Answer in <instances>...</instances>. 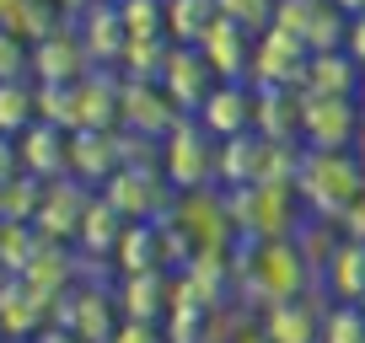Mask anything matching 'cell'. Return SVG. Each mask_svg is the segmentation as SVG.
<instances>
[{"label":"cell","instance_id":"12","mask_svg":"<svg viewBox=\"0 0 365 343\" xmlns=\"http://www.w3.org/2000/svg\"><path fill=\"white\" fill-rule=\"evenodd\" d=\"M156 80H161V92L172 97L178 113H199V102H205L210 86H215V70L205 65V54H199L194 43H172Z\"/></svg>","mask_w":365,"mask_h":343},{"label":"cell","instance_id":"29","mask_svg":"<svg viewBox=\"0 0 365 343\" xmlns=\"http://www.w3.org/2000/svg\"><path fill=\"white\" fill-rule=\"evenodd\" d=\"M38 124V80H0V134H22Z\"/></svg>","mask_w":365,"mask_h":343},{"label":"cell","instance_id":"1","mask_svg":"<svg viewBox=\"0 0 365 343\" xmlns=\"http://www.w3.org/2000/svg\"><path fill=\"white\" fill-rule=\"evenodd\" d=\"M226 194L231 231L247 241H290L307 220L301 194L290 183H247V188H220Z\"/></svg>","mask_w":365,"mask_h":343},{"label":"cell","instance_id":"33","mask_svg":"<svg viewBox=\"0 0 365 343\" xmlns=\"http://www.w3.org/2000/svg\"><path fill=\"white\" fill-rule=\"evenodd\" d=\"M167 38H135V43H124V54H118V75L124 80H156L161 65H167Z\"/></svg>","mask_w":365,"mask_h":343},{"label":"cell","instance_id":"19","mask_svg":"<svg viewBox=\"0 0 365 343\" xmlns=\"http://www.w3.org/2000/svg\"><path fill=\"white\" fill-rule=\"evenodd\" d=\"M194 48L205 54V65L215 70V80H247V70H252V33L247 27L215 16V27H210Z\"/></svg>","mask_w":365,"mask_h":343},{"label":"cell","instance_id":"4","mask_svg":"<svg viewBox=\"0 0 365 343\" xmlns=\"http://www.w3.org/2000/svg\"><path fill=\"white\" fill-rule=\"evenodd\" d=\"M97 194H103L124 220H167L172 204H178V188L167 183L161 167H118Z\"/></svg>","mask_w":365,"mask_h":343},{"label":"cell","instance_id":"36","mask_svg":"<svg viewBox=\"0 0 365 343\" xmlns=\"http://www.w3.org/2000/svg\"><path fill=\"white\" fill-rule=\"evenodd\" d=\"M38 199H43V183L27 177V172L11 177V183H0V220H22V226H33Z\"/></svg>","mask_w":365,"mask_h":343},{"label":"cell","instance_id":"43","mask_svg":"<svg viewBox=\"0 0 365 343\" xmlns=\"http://www.w3.org/2000/svg\"><path fill=\"white\" fill-rule=\"evenodd\" d=\"M215 11L226 16V22H237V27H247L252 38L263 33V27L274 22V0H215Z\"/></svg>","mask_w":365,"mask_h":343},{"label":"cell","instance_id":"48","mask_svg":"<svg viewBox=\"0 0 365 343\" xmlns=\"http://www.w3.org/2000/svg\"><path fill=\"white\" fill-rule=\"evenodd\" d=\"M22 177V150H16V134H0V183Z\"/></svg>","mask_w":365,"mask_h":343},{"label":"cell","instance_id":"3","mask_svg":"<svg viewBox=\"0 0 365 343\" xmlns=\"http://www.w3.org/2000/svg\"><path fill=\"white\" fill-rule=\"evenodd\" d=\"M161 172L178 194L188 188H215V134L194 113H182L161 139Z\"/></svg>","mask_w":365,"mask_h":343},{"label":"cell","instance_id":"46","mask_svg":"<svg viewBox=\"0 0 365 343\" xmlns=\"http://www.w3.org/2000/svg\"><path fill=\"white\" fill-rule=\"evenodd\" d=\"M108 343H161V322H118Z\"/></svg>","mask_w":365,"mask_h":343},{"label":"cell","instance_id":"28","mask_svg":"<svg viewBox=\"0 0 365 343\" xmlns=\"http://www.w3.org/2000/svg\"><path fill=\"white\" fill-rule=\"evenodd\" d=\"M145 268H161V231L156 220H129L113 247V274H145Z\"/></svg>","mask_w":365,"mask_h":343},{"label":"cell","instance_id":"22","mask_svg":"<svg viewBox=\"0 0 365 343\" xmlns=\"http://www.w3.org/2000/svg\"><path fill=\"white\" fill-rule=\"evenodd\" d=\"M118 102H124V75L118 70H86L76 80L81 129H118Z\"/></svg>","mask_w":365,"mask_h":343},{"label":"cell","instance_id":"13","mask_svg":"<svg viewBox=\"0 0 365 343\" xmlns=\"http://www.w3.org/2000/svg\"><path fill=\"white\" fill-rule=\"evenodd\" d=\"M178 107L161 92V80H124V102H118V129L145 139H167V129L178 124Z\"/></svg>","mask_w":365,"mask_h":343},{"label":"cell","instance_id":"7","mask_svg":"<svg viewBox=\"0 0 365 343\" xmlns=\"http://www.w3.org/2000/svg\"><path fill=\"white\" fill-rule=\"evenodd\" d=\"M360 129L354 97H301V145L307 150H349Z\"/></svg>","mask_w":365,"mask_h":343},{"label":"cell","instance_id":"23","mask_svg":"<svg viewBox=\"0 0 365 343\" xmlns=\"http://www.w3.org/2000/svg\"><path fill=\"white\" fill-rule=\"evenodd\" d=\"M0 327H6L11 343H33L48 327V306L16 274H0Z\"/></svg>","mask_w":365,"mask_h":343},{"label":"cell","instance_id":"20","mask_svg":"<svg viewBox=\"0 0 365 343\" xmlns=\"http://www.w3.org/2000/svg\"><path fill=\"white\" fill-rule=\"evenodd\" d=\"M16 150H22V172H27V177H38V183L70 177V129L33 124V129L16 134Z\"/></svg>","mask_w":365,"mask_h":343},{"label":"cell","instance_id":"2","mask_svg":"<svg viewBox=\"0 0 365 343\" xmlns=\"http://www.w3.org/2000/svg\"><path fill=\"white\" fill-rule=\"evenodd\" d=\"M360 188H365V167L349 150H307L296 194H301V209H307L312 220H333V226H339L344 209L360 199Z\"/></svg>","mask_w":365,"mask_h":343},{"label":"cell","instance_id":"5","mask_svg":"<svg viewBox=\"0 0 365 343\" xmlns=\"http://www.w3.org/2000/svg\"><path fill=\"white\" fill-rule=\"evenodd\" d=\"M237 247H242V258H247V268L269 285L274 300H296V295H307V290L322 285V279L307 268L296 236L290 241H247V236H237Z\"/></svg>","mask_w":365,"mask_h":343},{"label":"cell","instance_id":"37","mask_svg":"<svg viewBox=\"0 0 365 343\" xmlns=\"http://www.w3.org/2000/svg\"><path fill=\"white\" fill-rule=\"evenodd\" d=\"M317 343H365V306H349V300H333L322 311V332Z\"/></svg>","mask_w":365,"mask_h":343},{"label":"cell","instance_id":"18","mask_svg":"<svg viewBox=\"0 0 365 343\" xmlns=\"http://www.w3.org/2000/svg\"><path fill=\"white\" fill-rule=\"evenodd\" d=\"M167 295H172V274L167 268H145V274H118L113 279V300L124 322H161L167 317Z\"/></svg>","mask_w":365,"mask_h":343},{"label":"cell","instance_id":"38","mask_svg":"<svg viewBox=\"0 0 365 343\" xmlns=\"http://www.w3.org/2000/svg\"><path fill=\"white\" fill-rule=\"evenodd\" d=\"M38 252V231L22 220H0V274H22L27 258Z\"/></svg>","mask_w":365,"mask_h":343},{"label":"cell","instance_id":"39","mask_svg":"<svg viewBox=\"0 0 365 343\" xmlns=\"http://www.w3.org/2000/svg\"><path fill=\"white\" fill-rule=\"evenodd\" d=\"M344 33H349V16H344L339 6H333V0H322L301 43H307L312 54H328V48H344Z\"/></svg>","mask_w":365,"mask_h":343},{"label":"cell","instance_id":"16","mask_svg":"<svg viewBox=\"0 0 365 343\" xmlns=\"http://www.w3.org/2000/svg\"><path fill=\"white\" fill-rule=\"evenodd\" d=\"M194 118H199L215 139L247 134V129H252V86H247V80H215Z\"/></svg>","mask_w":365,"mask_h":343},{"label":"cell","instance_id":"42","mask_svg":"<svg viewBox=\"0 0 365 343\" xmlns=\"http://www.w3.org/2000/svg\"><path fill=\"white\" fill-rule=\"evenodd\" d=\"M156 231H161V268H167V274H182V268H188V258H194V236H188V231L178 226V220H156Z\"/></svg>","mask_w":365,"mask_h":343},{"label":"cell","instance_id":"34","mask_svg":"<svg viewBox=\"0 0 365 343\" xmlns=\"http://www.w3.org/2000/svg\"><path fill=\"white\" fill-rule=\"evenodd\" d=\"M301 161H307V145H301V139H263V172H258V183H290V188H296Z\"/></svg>","mask_w":365,"mask_h":343},{"label":"cell","instance_id":"15","mask_svg":"<svg viewBox=\"0 0 365 343\" xmlns=\"http://www.w3.org/2000/svg\"><path fill=\"white\" fill-rule=\"evenodd\" d=\"M118 167H124V156H118V129H70V177H81V183L97 194Z\"/></svg>","mask_w":365,"mask_h":343},{"label":"cell","instance_id":"51","mask_svg":"<svg viewBox=\"0 0 365 343\" xmlns=\"http://www.w3.org/2000/svg\"><path fill=\"white\" fill-rule=\"evenodd\" d=\"M54 6H59V11H65V16H70V22H76V16L86 11V6H97V0H54Z\"/></svg>","mask_w":365,"mask_h":343},{"label":"cell","instance_id":"40","mask_svg":"<svg viewBox=\"0 0 365 343\" xmlns=\"http://www.w3.org/2000/svg\"><path fill=\"white\" fill-rule=\"evenodd\" d=\"M161 343H210V311L167 306V317H161Z\"/></svg>","mask_w":365,"mask_h":343},{"label":"cell","instance_id":"50","mask_svg":"<svg viewBox=\"0 0 365 343\" xmlns=\"http://www.w3.org/2000/svg\"><path fill=\"white\" fill-rule=\"evenodd\" d=\"M33 343H81V338H76V332H70V327H59V322H48V327L38 332Z\"/></svg>","mask_w":365,"mask_h":343},{"label":"cell","instance_id":"24","mask_svg":"<svg viewBox=\"0 0 365 343\" xmlns=\"http://www.w3.org/2000/svg\"><path fill=\"white\" fill-rule=\"evenodd\" d=\"M360 86V65H354L344 48H328V54H312L307 70H301V97H354Z\"/></svg>","mask_w":365,"mask_h":343},{"label":"cell","instance_id":"17","mask_svg":"<svg viewBox=\"0 0 365 343\" xmlns=\"http://www.w3.org/2000/svg\"><path fill=\"white\" fill-rule=\"evenodd\" d=\"M76 33H81V48L97 70H118V54H124V16H118L113 0H97L76 16Z\"/></svg>","mask_w":365,"mask_h":343},{"label":"cell","instance_id":"14","mask_svg":"<svg viewBox=\"0 0 365 343\" xmlns=\"http://www.w3.org/2000/svg\"><path fill=\"white\" fill-rule=\"evenodd\" d=\"M86 70H97L81 48V33L76 22H65L59 33H48L43 43H33V80L38 86H76Z\"/></svg>","mask_w":365,"mask_h":343},{"label":"cell","instance_id":"27","mask_svg":"<svg viewBox=\"0 0 365 343\" xmlns=\"http://www.w3.org/2000/svg\"><path fill=\"white\" fill-rule=\"evenodd\" d=\"M322 290H328V300H349V306H360L365 300V241H339V252L328 258V268H322Z\"/></svg>","mask_w":365,"mask_h":343},{"label":"cell","instance_id":"45","mask_svg":"<svg viewBox=\"0 0 365 343\" xmlns=\"http://www.w3.org/2000/svg\"><path fill=\"white\" fill-rule=\"evenodd\" d=\"M317 6H322V0H274V22L269 27H279V33H290V38H307Z\"/></svg>","mask_w":365,"mask_h":343},{"label":"cell","instance_id":"32","mask_svg":"<svg viewBox=\"0 0 365 343\" xmlns=\"http://www.w3.org/2000/svg\"><path fill=\"white\" fill-rule=\"evenodd\" d=\"M339 226H333V220H301V231H296V247H301V258H307V268H312V274H317L322 279V268H328V258H333V252H339Z\"/></svg>","mask_w":365,"mask_h":343},{"label":"cell","instance_id":"30","mask_svg":"<svg viewBox=\"0 0 365 343\" xmlns=\"http://www.w3.org/2000/svg\"><path fill=\"white\" fill-rule=\"evenodd\" d=\"M65 22H70V16L59 11L54 0H16L11 16H6V27H11L22 43H43V38H48V33H59Z\"/></svg>","mask_w":365,"mask_h":343},{"label":"cell","instance_id":"55","mask_svg":"<svg viewBox=\"0 0 365 343\" xmlns=\"http://www.w3.org/2000/svg\"><path fill=\"white\" fill-rule=\"evenodd\" d=\"M354 107L365 113V70H360V86H354Z\"/></svg>","mask_w":365,"mask_h":343},{"label":"cell","instance_id":"10","mask_svg":"<svg viewBox=\"0 0 365 343\" xmlns=\"http://www.w3.org/2000/svg\"><path fill=\"white\" fill-rule=\"evenodd\" d=\"M172 220L194 236V247H231V241H237L231 215H226V194H220V188H188V194H178Z\"/></svg>","mask_w":365,"mask_h":343},{"label":"cell","instance_id":"41","mask_svg":"<svg viewBox=\"0 0 365 343\" xmlns=\"http://www.w3.org/2000/svg\"><path fill=\"white\" fill-rule=\"evenodd\" d=\"M38 124H54V129H81L76 86H38Z\"/></svg>","mask_w":365,"mask_h":343},{"label":"cell","instance_id":"59","mask_svg":"<svg viewBox=\"0 0 365 343\" xmlns=\"http://www.w3.org/2000/svg\"><path fill=\"white\" fill-rule=\"evenodd\" d=\"M6 343H11V338H6Z\"/></svg>","mask_w":365,"mask_h":343},{"label":"cell","instance_id":"58","mask_svg":"<svg viewBox=\"0 0 365 343\" xmlns=\"http://www.w3.org/2000/svg\"><path fill=\"white\" fill-rule=\"evenodd\" d=\"M360 306H365V300H360Z\"/></svg>","mask_w":365,"mask_h":343},{"label":"cell","instance_id":"53","mask_svg":"<svg viewBox=\"0 0 365 343\" xmlns=\"http://www.w3.org/2000/svg\"><path fill=\"white\" fill-rule=\"evenodd\" d=\"M333 6H339L344 16H365V0H333Z\"/></svg>","mask_w":365,"mask_h":343},{"label":"cell","instance_id":"44","mask_svg":"<svg viewBox=\"0 0 365 343\" xmlns=\"http://www.w3.org/2000/svg\"><path fill=\"white\" fill-rule=\"evenodd\" d=\"M33 75V43L11 33V27H0V80H22Z\"/></svg>","mask_w":365,"mask_h":343},{"label":"cell","instance_id":"26","mask_svg":"<svg viewBox=\"0 0 365 343\" xmlns=\"http://www.w3.org/2000/svg\"><path fill=\"white\" fill-rule=\"evenodd\" d=\"M124 226H129V220L118 215L103 194H91V209H86V220H81V231H76V252H81V258H103V263H113V247H118V236H124Z\"/></svg>","mask_w":365,"mask_h":343},{"label":"cell","instance_id":"35","mask_svg":"<svg viewBox=\"0 0 365 343\" xmlns=\"http://www.w3.org/2000/svg\"><path fill=\"white\" fill-rule=\"evenodd\" d=\"M124 38H167V0H118Z\"/></svg>","mask_w":365,"mask_h":343},{"label":"cell","instance_id":"21","mask_svg":"<svg viewBox=\"0 0 365 343\" xmlns=\"http://www.w3.org/2000/svg\"><path fill=\"white\" fill-rule=\"evenodd\" d=\"M252 134L301 139V92L296 86H252Z\"/></svg>","mask_w":365,"mask_h":343},{"label":"cell","instance_id":"54","mask_svg":"<svg viewBox=\"0 0 365 343\" xmlns=\"http://www.w3.org/2000/svg\"><path fill=\"white\" fill-rule=\"evenodd\" d=\"M237 343H269V338H263V327H258V322H252V327H247V332H242V338H237Z\"/></svg>","mask_w":365,"mask_h":343},{"label":"cell","instance_id":"6","mask_svg":"<svg viewBox=\"0 0 365 343\" xmlns=\"http://www.w3.org/2000/svg\"><path fill=\"white\" fill-rule=\"evenodd\" d=\"M59 327H70L81 343H108L113 338V327L124 317H118V300H113V285H97V279H81L76 290H70L65 300H59L54 311Z\"/></svg>","mask_w":365,"mask_h":343},{"label":"cell","instance_id":"52","mask_svg":"<svg viewBox=\"0 0 365 343\" xmlns=\"http://www.w3.org/2000/svg\"><path fill=\"white\" fill-rule=\"evenodd\" d=\"M349 156L365 167V113H360V129H354V145H349Z\"/></svg>","mask_w":365,"mask_h":343},{"label":"cell","instance_id":"49","mask_svg":"<svg viewBox=\"0 0 365 343\" xmlns=\"http://www.w3.org/2000/svg\"><path fill=\"white\" fill-rule=\"evenodd\" d=\"M344 54L365 70V16H349V33H344Z\"/></svg>","mask_w":365,"mask_h":343},{"label":"cell","instance_id":"11","mask_svg":"<svg viewBox=\"0 0 365 343\" xmlns=\"http://www.w3.org/2000/svg\"><path fill=\"white\" fill-rule=\"evenodd\" d=\"M328 306H333L328 290L317 285V290H307V295H296V300H274V306L258 317V327H263L269 343H317L322 311Z\"/></svg>","mask_w":365,"mask_h":343},{"label":"cell","instance_id":"57","mask_svg":"<svg viewBox=\"0 0 365 343\" xmlns=\"http://www.w3.org/2000/svg\"><path fill=\"white\" fill-rule=\"evenodd\" d=\"M0 343H6V327H0Z\"/></svg>","mask_w":365,"mask_h":343},{"label":"cell","instance_id":"47","mask_svg":"<svg viewBox=\"0 0 365 343\" xmlns=\"http://www.w3.org/2000/svg\"><path fill=\"white\" fill-rule=\"evenodd\" d=\"M339 236H349V241H365V188H360V199H354V204L344 209V220H339Z\"/></svg>","mask_w":365,"mask_h":343},{"label":"cell","instance_id":"56","mask_svg":"<svg viewBox=\"0 0 365 343\" xmlns=\"http://www.w3.org/2000/svg\"><path fill=\"white\" fill-rule=\"evenodd\" d=\"M11 6H16V0H0V27H6V16H11Z\"/></svg>","mask_w":365,"mask_h":343},{"label":"cell","instance_id":"31","mask_svg":"<svg viewBox=\"0 0 365 343\" xmlns=\"http://www.w3.org/2000/svg\"><path fill=\"white\" fill-rule=\"evenodd\" d=\"M215 16V0H167V43H199Z\"/></svg>","mask_w":365,"mask_h":343},{"label":"cell","instance_id":"25","mask_svg":"<svg viewBox=\"0 0 365 343\" xmlns=\"http://www.w3.org/2000/svg\"><path fill=\"white\" fill-rule=\"evenodd\" d=\"M263 172V134H231L215 139V188H247Z\"/></svg>","mask_w":365,"mask_h":343},{"label":"cell","instance_id":"60","mask_svg":"<svg viewBox=\"0 0 365 343\" xmlns=\"http://www.w3.org/2000/svg\"><path fill=\"white\" fill-rule=\"evenodd\" d=\"M113 6H118V0H113Z\"/></svg>","mask_w":365,"mask_h":343},{"label":"cell","instance_id":"8","mask_svg":"<svg viewBox=\"0 0 365 343\" xmlns=\"http://www.w3.org/2000/svg\"><path fill=\"white\" fill-rule=\"evenodd\" d=\"M312 48L301 38L279 33V27H263L252 38V70H247V86H301V70H307Z\"/></svg>","mask_w":365,"mask_h":343},{"label":"cell","instance_id":"9","mask_svg":"<svg viewBox=\"0 0 365 343\" xmlns=\"http://www.w3.org/2000/svg\"><path fill=\"white\" fill-rule=\"evenodd\" d=\"M91 209V188L81 177H54L43 183V199H38V215H33V231L48 241H70L76 247V231Z\"/></svg>","mask_w":365,"mask_h":343}]
</instances>
